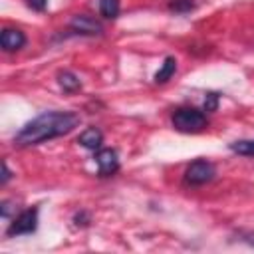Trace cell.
Segmentation results:
<instances>
[{"label": "cell", "instance_id": "obj_1", "mask_svg": "<svg viewBox=\"0 0 254 254\" xmlns=\"http://www.w3.org/2000/svg\"><path fill=\"white\" fill-rule=\"evenodd\" d=\"M79 125V115L73 111H44L32 121H28L14 137V143L20 147L40 145L44 141L67 135Z\"/></svg>", "mask_w": 254, "mask_h": 254}, {"label": "cell", "instance_id": "obj_2", "mask_svg": "<svg viewBox=\"0 0 254 254\" xmlns=\"http://www.w3.org/2000/svg\"><path fill=\"white\" fill-rule=\"evenodd\" d=\"M173 127L181 133H198L206 127V113L196 107H179L173 117Z\"/></svg>", "mask_w": 254, "mask_h": 254}, {"label": "cell", "instance_id": "obj_3", "mask_svg": "<svg viewBox=\"0 0 254 254\" xmlns=\"http://www.w3.org/2000/svg\"><path fill=\"white\" fill-rule=\"evenodd\" d=\"M38 228V206L22 210L18 216L12 218L6 234L8 236H22V234H32Z\"/></svg>", "mask_w": 254, "mask_h": 254}, {"label": "cell", "instance_id": "obj_4", "mask_svg": "<svg viewBox=\"0 0 254 254\" xmlns=\"http://www.w3.org/2000/svg\"><path fill=\"white\" fill-rule=\"evenodd\" d=\"M214 175H216V169H214V165L210 161L196 159V161H192L187 167V171H185V183H189V185H204V183L212 181Z\"/></svg>", "mask_w": 254, "mask_h": 254}, {"label": "cell", "instance_id": "obj_5", "mask_svg": "<svg viewBox=\"0 0 254 254\" xmlns=\"http://www.w3.org/2000/svg\"><path fill=\"white\" fill-rule=\"evenodd\" d=\"M95 163H97V171L101 177H111L119 171V155L111 147L99 149L95 153Z\"/></svg>", "mask_w": 254, "mask_h": 254}, {"label": "cell", "instance_id": "obj_6", "mask_svg": "<svg viewBox=\"0 0 254 254\" xmlns=\"http://www.w3.org/2000/svg\"><path fill=\"white\" fill-rule=\"evenodd\" d=\"M69 28L77 34H83V36H101L103 34V26L101 22H97L95 18L91 16H85V14H77L71 18L69 22Z\"/></svg>", "mask_w": 254, "mask_h": 254}, {"label": "cell", "instance_id": "obj_7", "mask_svg": "<svg viewBox=\"0 0 254 254\" xmlns=\"http://www.w3.org/2000/svg\"><path fill=\"white\" fill-rule=\"evenodd\" d=\"M0 44L6 52H16L20 48H24L26 44V36L22 30L18 28H4L2 34H0Z\"/></svg>", "mask_w": 254, "mask_h": 254}, {"label": "cell", "instance_id": "obj_8", "mask_svg": "<svg viewBox=\"0 0 254 254\" xmlns=\"http://www.w3.org/2000/svg\"><path fill=\"white\" fill-rule=\"evenodd\" d=\"M77 143L89 151H99L101 149V143H103V133L97 129V127H87L85 131L79 133L77 137Z\"/></svg>", "mask_w": 254, "mask_h": 254}, {"label": "cell", "instance_id": "obj_9", "mask_svg": "<svg viewBox=\"0 0 254 254\" xmlns=\"http://www.w3.org/2000/svg\"><path fill=\"white\" fill-rule=\"evenodd\" d=\"M175 71H177V60L173 56H167L165 62H163V65L157 69V73H155L153 79H155V83H165V81H169L175 75Z\"/></svg>", "mask_w": 254, "mask_h": 254}, {"label": "cell", "instance_id": "obj_10", "mask_svg": "<svg viewBox=\"0 0 254 254\" xmlns=\"http://www.w3.org/2000/svg\"><path fill=\"white\" fill-rule=\"evenodd\" d=\"M58 83H60V87H62L64 91H67V93H73V91H79V89H81L79 77H77L75 73L67 71V69H64V71L58 73Z\"/></svg>", "mask_w": 254, "mask_h": 254}, {"label": "cell", "instance_id": "obj_11", "mask_svg": "<svg viewBox=\"0 0 254 254\" xmlns=\"http://www.w3.org/2000/svg\"><path fill=\"white\" fill-rule=\"evenodd\" d=\"M119 0H99V12L105 20H115L119 16Z\"/></svg>", "mask_w": 254, "mask_h": 254}, {"label": "cell", "instance_id": "obj_12", "mask_svg": "<svg viewBox=\"0 0 254 254\" xmlns=\"http://www.w3.org/2000/svg\"><path fill=\"white\" fill-rule=\"evenodd\" d=\"M230 149L244 157H254V139H240L230 143Z\"/></svg>", "mask_w": 254, "mask_h": 254}, {"label": "cell", "instance_id": "obj_13", "mask_svg": "<svg viewBox=\"0 0 254 254\" xmlns=\"http://www.w3.org/2000/svg\"><path fill=\"white\" fill-rule=\"evenodd\" d=\"M169 8L177 14H187L194 8V0H171L169 2Z\"/></svg>", "mask_w": 254, "mask_h": 254}, {"label": "cell", "instance_id": "obj_14", "mask_svg": "<svg viewBox=\"0 0 254 254\" xmlns=\"http://www.w3.org/2000/svg\"><path fill=\"white\" fill-rule=\"evenodd\" d=\"M218 93L216 91H208L206 93V97H204V111L206 113H210V111H216V107H218Z\"/></svg>", "mask_w": 254, "mask_h": 254}, {"label": "cell", "instance_id": "obj_15", "mask_svg": "<svg viewBox=\"0 0 254 254\" xmlns=\"http://www.w3.org/2000/svg\"><path fill=\"white\" fill-rule=\"evenodd\" d=\"M73 222L77 224V226H87L89 224V216H87V212H77L75 216H73Z\"/></svg>", "mask_w": 254, "mask_h": 254}, {"label": "cell", "instance_id": "obj_16", "mask_svg": "<svg viewBox=\"0 0 254 254\" xmlns=\"http://www.w3.org/2000/svg\"><path fill=\"white\" fill-rule=\"evenodd\" d=\"M28 4L34 8V10H38V12H42L44 8H46V4H48V0H28Z\"/></svg>", "mask_w": 254, "mask_h": 254}, {"label": "cell", "instance_id": "obj_17", "mask_svg": "<svg viewBox=\"0 0 254 254\" xmlns=\"http://www.w3.org/2000/svg\"><path fill=\"white\" fill-rule=\"evenodd\" d=\"M10 177H12V173H10V169H8V165H6V163H2V185H6Z\"/></svg>", "mask_w": 254, "mask_h": 254}]
</instances>
